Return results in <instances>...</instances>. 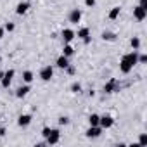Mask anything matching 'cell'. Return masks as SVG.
Segmentation results:
<instances>
[{"mask_svg": "<svg viewBox=\"0 0 147 147\" xmlns=\"http://www.w3.org/2000/svg\"><path fill=\"white\" fill-rule=\"evenodd\" d=\"M137 59H138V50H131L128 54H125L119 61V71L123 75H128V73L137 66Z\"/></svg>", "mask_w": 147, "mask_h": 147, "instance_id": "6da1fadb", "label": "cell"}, {"mask_svg": "<svg viewBox=\"0 0 147 147\" xmlns=\"http://www.w3.org/2000/svg\"><path fill=\"white\" fill-rule=\"evenodd\" d=\"M59 140H61V131H59V128H50L49 135L45 137V144H47V145H55V144H59Z\"/></svg>", "mask_w": 147, "mask_h": 147, "instance_id": "7a4b0ae2", "label": "cell"}, {"mask_svg": "<svg viewBox=\"0 0 147 147\" xmlns=\"http://www.w3.org/2000/svg\"><path fill=\"white\" fill-rule=\"evenodd\" d=\"M38 76H40L42 82H50V80L54 78V67H52L50 64L43 66V67L40 69V73H38Z\"/></svg>", "mask_w": 147, "mask_h": 147, "instance_id": "3957f363", "label": "cell"}, {"mask_svg": "<svg viewBox=\"0 0 147 147\" xmlns=\"http://www.w3.org/2000/svg\"><path fill=\"white\" fill-rule=\"evenodd\" d=\"M14 76H16V71L14 69H7L4 73V78L0 80V87H2V88H9L11 83H12V80H14Z\"/></svg>", "mask_w": 147, "mask_h": 147, "instance_id": "277c9868", "label": "cell"}, {"mask_svg": "<svg viewBox=\"0 0 147 147\" xmlns=\"http://www.w3.org/2000/svg\"><path fill=\"white\" fill-rule=\"evenodd\" d=\"M119 88H121V85H119V82L116 80V78H111L106 85H104V94H114V92H119Z\"/></svg>", "mask_w": 147, "mask_h": 147, "instance_id": "5b68a950", "label": "cell"}, {"mask_svg": "<svg viewBox=\"0 0 147 147\" xmlns=\"http://www.w3.org/2000/svg\"><path fill=\"white\" fill-rule=\"evenodd\" d=\"M82 16H83L82 9H71L69 14H67V21H69L71 24H78V23L82 21Z\"/></svg>", "mask_w": 147, "mask_h": 147, "instance_id": "8992f818", "label": "cell"}, {"mask_svg": "<svg viewBox=\"0 0 147 147\" xmlns=\"http://www.w3.org/2000/svg\"><path fill=\"white\" fill-rule=\"evenodd\" d=\"M61 38H62V42H64V43H71L73 40L76 38L75 30H71V28H64V30L61 31Z\"/></svg>", "mask_w": 147, "mask_h": 147, "instance_id": "52a82bcc", "label": "cell"}, {"mask_svg": "<svg viewBox=\"0 0 147 147\" xmlns=\"http://www.w3.org/2000/svg\"><path fill=\"white\" fill-rule=\"evenodd\" d=\"M113 125H114V118H113V116H109V114L100 116V119H99V126H100L102 130H107V128H111Z\"/></svg>", "mask_w": 147, "mask_h": 147, "instance_id": "ba28073f", "label": "cell"}, {"mask_svg": "<svg viewBox=\"0 0 147 147\" xmlns=\"http://www.w3.org/2000/svg\"><path fill=\"white\" fill-rule=\"evenodd\" d=\"M31 121H33V116L31 114H19L18 116V126H21V128H26V126H30L31 125Z\"/></svg>", "mask_w": 147, "mask_h": 147, "instance_id": "9c48e42d", "label": "cell"}, {"mask_svg": "<svg viewBox=\"0 0 147 147\" xmlns=\"http://www.w3.org/2000/svg\"><path fill=\"white\" fill-rule=\"evenodd\" d=\"M100 133H102V128L97 125V126H90V128L85 131V137H87V138H99Z\"/></svg>", "mask_w": 147, "mask_h": 147, "instance_id": "30bf717a", "label": "cell"}, {"mask_svg": "<svg viewBox=\"0 0 147 147\" xmlns=\"http://www.w3.org/2000/svg\"><path fill=\"white\" fill-rule=\"evenodd\" d=\"M133 18H135L137 21H144V19L147 18V9H144V7L137 5V7L133 9Z\"/></svg>", "mask_w": 147, "mask_h": 147, "instance_id": "8fae6325", "label": "cell"}, {"mask_svg": "<svg viewBox=\"0 0 147 147\" xmlns=\"http://www.w3.org/2000/svg\"><path fill=\"white\" fill-rule=\"evenodd\" d=\"M28 11H30V2H19L16 5V14L18 16H24Z\"/></svg>", "mask_w": 147, "mask_h": 147, "instance_id": "7c38bea8", "label": "cell"}, {"mask_svg": "<svg viewBox=\"0 0 147 147\" xmlns=\"http://www.w3.org/2000/svg\"><path fill=\"white\" fill-rule=\"evenodd\" d=\"M55 66L59 67V69H66L67 66H69V57H66V55H59L57 57V61H55Z\"/></svg>", "mask_w": 147, "mask_h": 147, "instance_id": "4fadbf2b", "label": "cell"}, {"mask_svg": "<svg viewBox=\"0 0 147 147\" xmlns=\"http://www.w3.org/2000/svg\"><path fill=\"white\" fill-rule=\"evenodd\" d=\"M30 90H31V88H30V85H28V83H24V85H21V87L16 90V97H18V99H23V97H26V95H28V92H30Z\"/></svg>", "mask_w": 147, "mask_h": 147, "instance_id": "5bb4252c", "label": "cell"}, {"mask_svg": "<svg viewBox=\"0 0 147 147\" xmlns=\"http://www.w3.org/2000/svg\"><path fill=\"white\" fill-rule=\"evenodd\" d=\"M75 35H76V38L83 40V38L90 36V28H87V26H83V28H78V31H75Z\"/></svg>", "mask_w": 147, "mask_h": 147, "instance_id": "9a60e30c", "label": "cell"}, {"mask_svg": "<svg viewBox=\"0 0 147 147\" xmlns=\"http://www.w3.org/2000/svg\"><path fill=\"white\" fill-rule=\"evenodd\" d=\"M100 38L104 40V42H116V33H113V31H102L100 33Z\"/></svg>", "mask_w": 147, "mask_h": 147, "instance_id": "2e32d148", "label": "cell"}, {"mask_svg": "<svg viewBox=\"0 0 147 147\" xmlns=\"http://www.w3.org/2000/svg\"><path fill=\"white\" fill-rule=\"evenodd\" d=\"M33 80H35V73H33V71H30V69L23 71V82H24V83H28V85H30Z\"/></svg>", "mask_w": 147, "mask_h": 147, "instance_id": "e0dca14e", "label": "cell"}, {"mask_svg": "<svg viewBox=\"0 0 147 147\" xmlns=\"http://www.w3.org/2000/svg\"><path fill=\"white\" fill-rule=\"evenodd\" d=\"M119 14H121V7H119V5H116V7H113V9L109 11L107 18H109L111 21H114V19H118V18H119Z\"/></svg>", "mask_w": 147, "mask_h": 147, "instance_id": "ac0fdd59", "label": "cell"}, {"mask_svg": "<svg viewBox=\"0 0 147 147\" xmlns=\"http://www.w3.org/2000/svg\"><path fill=\"white\" fill-rule=\"evenodd\" d=\"M62 55H66V57H73V55H75V49H73L71 43H64V47H62Z\"/></svg>", "mask_w": 147, "mask_h": 147, "instance_id": "d6986e66", "label": "cell"}, {"mask_svg": "<svg viewBox=\"0 0 147 147\" xmlns=\"http://www.w3.org/2000/svg\"><path fill=\"white\" fill-rule=\"evenodd\" d=\"M99 119H100V116L95 114V113H92V114L88 116V125H90V126H97V125H99Z\"/></svg>", "mask_w": 147, "mask_h": 147, "instance_id": "ffe728a7", "label": "cell"}, {"mask_svg": "<svg viewBox=\"0 0 147 147\" xmlns=\"http://www.w3.org/2000/svg\"><path fill=\"white\" fill-rule=\"evenodd\" d=\"M69 90H71L73 94H82V90H83V88H82V85H80L78 82H73V83H71V87H69Z\"/></svg>", "mask_w": 147, "mask_h": 147, "instance_id": "44dd1931", "label": "cell"}, {"mask_svg": "<svg viewBox=\"0 0 147 147\" xmlns=\"http://www.w3.org/2000/svg\"><path fill=\"white\" fill-rule=\"evenodd\" d=\"M140 43H142V42H140V38H138V36H133V38L130 40V45H131V49H133V50H138V49H140Z\"/></svg>", "mask_w": 147, "mask_h": 147, "instance_id": "7402d4cb", "label": "cell"}, {"mask_svg": "<svg viewBox=\"0 0 147 147\" xmlns=\"http://www.w3.org/2000/svg\"><path fill=\"white\" fill-rule=\"evenodd\" d=\"M57 123H59V126H67L69 125V118L67 116H59Z\"/></svg>", "mask_w": 147, "mask_h": 147, "instance_id": "603a6c76", "label": "cell"}, {"mask_svg": "<svg viewBox=\"0 0 147 147\" xmlns=\"http://www.w3.org/2000/svg\"><path fill=\"white\" fill-rule=\"evenodd\" d=\"M64 71L67 73V75H69V76H75V75H76V67H75V66H73L71 62H69V66H67V67H66Z\"/></svg>", "mask_w": 147, "mask_h": 147, "instance_id": "cb8c5ba5", "label": "cell"}, {"mask_svg": "<svg viewBox=\"0 0 147 147\" xmlns=\"http://www.w3.org/2000/svg\"><path fill=\"white\" fill-rule=\"evenodd\" d=\"M4 30H5V31H9V33H11V31H14V30H16V24H14V23H11V21H9V23H5V24H4Z\"/></svg>", "mask_w": 147, "mask_h": 147, "instance_id": "d4e9b609", "label": "cell"}, {"mask_svg": "<svg viewBox=\"0 0 147 147\" xmlns=\"http://www.w3.org/2000/svg\"><path fill=\"white\" fill-rule=\"evenodd\" d=\"M145 62H147V54H138L137 64H145Z\"/></svg>", "mask_w": 147, "mask_h": 147, "instance_id": "484cf974", "label": "cell"}, {"mask_svg": "<svg viewBox=\"0 0 147 147\" xmlns=\"http://www.w3.org/2000/svg\"><path fill=\"white\" fill-rule=\"evenodd\" d=\"M138 145H147V135H145V133H140V137H138Z\"/></svg>", "mask_w": 147, "mask_h": 147, "instance_id": "4316f807", "label": "cell"}, {"mask_svg": "<svg viewBox=\"0 0 147 147\" xmlns=\"http://www.w3.org/2000/svg\"><path fill=\"white\" fill-rule=\"evenodd\" d=\"M49 131H50V126H43V128H42V137L45 138V137L49 135Z\"/></svg>", "mask_w": 147, "mask_h": 147, "instance_id": "83f0119b", "label": "cell"}, {"mask_svg": "<svg viewBox=\"0 0 147 147\" xmlns=\"http://www.w3.org/2000/svg\"><path fill=\"white\" fill-rule=\"evenodd\" d=\"M85 5L87 7H95V0H85Z\"/></svg>", "mask_w": 147, "mask_h": 147, "instance_id": "f1b7e54d", "label": "cell"}, {"mask_svg": "<svg viewBox=\"0 0 147 147\" xmlns=\"http://www.w3.org/2000/svg\"><path fill=\"white\" fill-rule=\"evenodd\" d=\"M138 5L144 7V9H147V0H138Z\"/></svg>", "mask_w": 147, "mask_h": 147, "instance_id": "f546056e", "label": "cell"}, {"mask_svg": "<svg viewBox=\"0 0 147 147\" xmlns=\"http://www.w3.org/2000/svg\"><path fill=\"white\" fill-rule=\"evenodd\" d=\"M4 35H5V30H4V26H0V40L4 38Z\"/></svg>", "mask_w": 147, "mask_h": 147, "instance_id": "4dcf8cb0", "label": "cell"}, {"mask_svg": "<svg viewBox=\"0 0 147 147\" xmlns=\"http://www.w3.org/2000/svg\"><path fill=\"white\" fill-rule=\"evenodd\" d=\"M0 137H5V128L0 126Z\"/></svg>", "mask_w": 147, "mask_h": 147, "instance_id": "1f68e13d", "label": "cell"}, {"mask_svg": "<svg viewBox=\"0 0 147 147\" xmlns=\"http://www.w3.org/2000/svg\"><path fill=\"white\" fill-rule=\"evenodd\" d=\"M4 73H5V71H2V69H0V80L4 78Z\"/></svg>", "mask_w": 147, "mask_h": 147, "instance_id": "d6a6232c", "label": "cell"}, {"mask_svg": "<svg viewBox=\"0 0 147 147\" xmlns=\"http://www.w3.org/2000/svg\"><path fill=\"white\" fill-rule=\"evenodd\" d=\"M0 121H2V116H0Z\"/></svg>", "mask_w": 147, "mask_h": 147, "instance_id": "836d02e7", "label": "cell"}, {"mask_svg": "<svg viewBox=\"0 0 147 147\" xmlns=\"http://www.w3.org/2000/svg\"><path fill=\"white\" fill-rule=\"evenodd\" d=\"M0 61H2V57H0Z\"/></svg>", "mask_w": 147, "mask_h": 147, "instance_id": "e575fe53", "label": "cell"}]
</instances>
